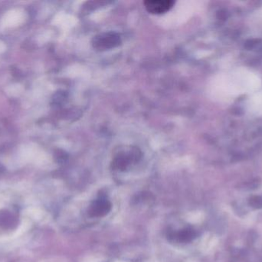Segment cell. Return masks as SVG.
I'll return each mask as SVG.
<instances>
[{
	"instance_id": "cell-3",
	"label": "cell",
	"mask_w": 262,
	"mask_h": 262,
	"mask_svg": "<svg viewBox=\"0 0 262 262\" xmlns=\"http://www.w3.org/2000/svg\"><path fill=\"white\" fill-rule=\"evenodd\" d=\"M109 206L107 201H99L94 206V213L95 215H102L108 210Z\"/></svg>"
},
{
	"instance_id": "cell-2",
	"label": "cell",
	"mask_w": 262,
	"mask_h": 262,
	"mask_svg": "<svg viewBox=\"0 0 262 262\" xmlns=\"http://www.w3.org/2000/svg\"><path fill=\"white\" fill-rule=\"evenodd\" d=\"M120 43V38L115 34L107 33L104 35H100L96 36L94 43V46L98 49H107V48L114 47Z\"/></svg>"
},
{
	"instance_id": "cell-1",
	"label": "cell",
	"mask_w": 262,
	"mask_h": 262,
	"mask_svg": "<svg viewBox=\"0 0 262 262\" xmlns=\"http://www.w3.org/2000/svg\"><path fill=\"white\" fill-rule=\"evenodd\" d=\"M143 4L149 13L160 15L170 10L173 7L175 2L172 0H147Z\"/></svg>"
},
{
	"instance_id": "cell-4",
	"label": "cell",
	"mask_w": 262,
	"mask_h": 262,
	"mask_svg": "<svg viewBox=\"0 0 262 262\" xmlns=\"http://www.w3.org/2000/svg\"><path fill=\"white\" fill-rule=\"evenodd\" d=\"M3 166H1V165H0V174H1L2 172H3Z\"/></svg>"
}]
</instances>
